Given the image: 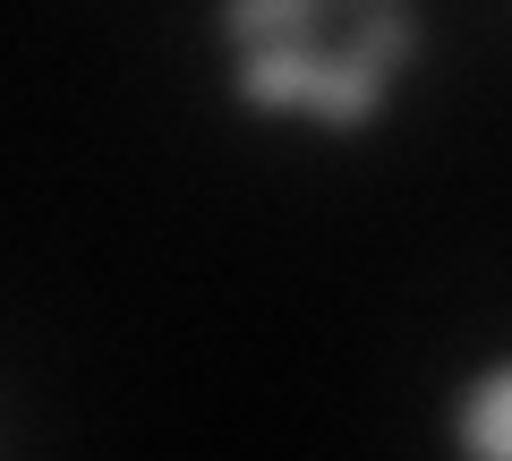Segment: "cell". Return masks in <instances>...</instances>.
Returning <instances> with one entry per match:
<instances>
[{
  "label": "cell",
  "mask_w": 512,
  "mask_h": 461,
  "mask_svg": "<svg viewBox=\"0 0 512 461\" xmlns=\"http://www.w3.org/2000/svg\"><path fill=\"white\" fill-rule=\"evenodd\" d=\"M231 103L248 120H308L367 137L427 52L419 0H214Z\"/></svg>",
  "instance_id": "6da1fadb"
},
{
  "label": "cell",
  "mask_w": 512,
  "mask_h": 461,
  "mask_svg": "<svg viewBox=\"0 0 512 461\" xmlns=\"http://www.w3.org/2000/svg\"><path fill=\"white\" fill-rule=\"evenodd\" d=\"M444 436H453V461H512V351L478 359L453 385Z\"/></svg>",
  "instance_id": "7a4b0ae2"
}]
</instances>
